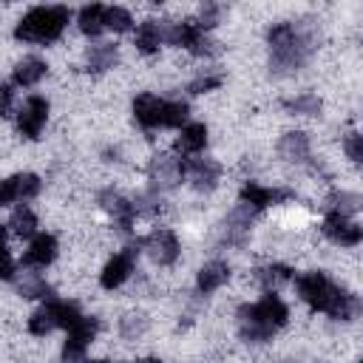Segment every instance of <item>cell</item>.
Listing matches in <instances>:
<instances>
[{
    "mask_svg": "<svg viewBox=\"0 0 363 363\" xmlns=\"http://www.w3.org/2000/svg\"><path fill=\"white\" fill-rule=\"evenodd\" d=\"M51 329H57V326H54V320H51L48 309H45V306H43V309H37V312L31 315V320H28V332H31V335H48Z\"/></svg>",
    "mask_w": 363,
    "mask_h": 363,
    "instance_id": "836d02e7",
    "label": "cell"
},
{
    "mask_svg": "<svg viewBox=\"0 0 363 363\" xmlns=\"http://www.w3.org/2000/svg\"><path fill=\"white\" fill-rule=\"evenodd\" d=\"M130 26H133V20H130V14H128L125 9H119V6L105 9V28H113V31H128Z\"/></svg>",
    "mask_w": 363,
    "mask_h": 363,
    "instance_id": "4dcf8cb0",
    "label": "cell"
},
{
    "mask_svg": "<svg viewBox=\"0 0 363 363\" xmlns=\"http://www.w3.org/2000/svg\"><path fill=\"white\" fill-rule=\"evenodd\" d=\"M142 244L150 252V258L156 264H162V267H167V264H173L179 258V238L170 230H153Z\"/></svg>",
    "mask_w": 363,
    "mask_h": 363,
    "instance_id": "9c48e42d",
    "label": "cell"
},
{
    "mask_svg": "<svg viewBox=\"0 0 363 363\" xmlns=\"http://www.w3.org/2000/svg\"><path fill=\"white\" fill-rule=\"evenodd\" d=\"M204 145H207V128H204L201 122L184 125V128H182V136H179V142H176V147H179L182 153H199V150H204Z\"/></svg>",
    "mask_w": 363,
    "mask_h": 363,
    "instance_id": "44dd1931",
    "label": "cell"
},
{
    "mask_svg": "<svg viewBox=\"0 0 363 363\" xmlns=\"http://www.w3.org/2000/svg\"><path fill=\"white\" fill-rule=\"evenodd\" d=\"M182 176H184V162H182V159L162 156V159H153V164H150V182H153V193L173 187L176 182H182Z\"/></svg>",
    "mask_w": 363,
    "mask_h": 363,
    "instance_id": "4fadbf2b",
    "label": "cell"
},
{
    "mask_svg": "<svg viewBox=\"0 0 363 363\" xmlns=\"http://www.w3.org/2000/svg\"><path fill=\"white\" fill-rule=\"evenodd\" d=\"M224 82V74L213 71V74H199L193 82H190V94H204V91H213Z\"/></svg>",
    "mask_w": 363,
    "mask_h": 363,
    "instance_id": "d6a6232c",
    "label": "cell"
},
{
    "mask_svg": "<svg viewBox=\"0 0 363 363\" xmlns=\"http://www.w3.org/2000/svg\"><path fill=\"white\" fill-rule=\"evenodd\" d=\"M292 278V269L289 267H284V264H272V267H264V269H258V281L264 284V289H278L281 284H286Z\"/></svg>",
    "mask_w": 363,
    "mask_h": 363,
    "instance_id": "484cf974",
    "label": "cell"
},
{
    "mask_svg": "<svg viewBox=\"0 0 363 363\" xmlns=\"http://www.w3.org/2000/svg\"><path fill=\"white\" fill-rule=\"evenodd\" d=\"M284 199H292V193L289 190H272V187H264V184H255V182H247L241 187V204H247L252 213H261L269 204H278Z\"/></svg>",
    "mask_w": 363,
    "mask_h": 363,
    "instance_id": "8fae6325",
    "label": "cell"
},
{
    "mask_svg": "<svg viewBox=\"0 0 363 363\" xmlns=\"http://www.w3.org/2000/svg\"><path fill=\"white\" fill-rule=\"evenodd\" d=\"M164 43V26L156 23V20H145L139 28H136V48L142 54H153L159 51V45Z\"/></svg>",
    "mask_w": 363,
    "mask_h": 363,
    "instance_id": "e0dca14e",
    "label": "cell"
},
{
    "mask_svg": "<svg viewBox=\"0 0 363 363\" xmlns=\"http://www.w3.org/2000/svg\"><path fill=\"white\" fill-rule=\"evenodd\" d=\"M360 207V196H354V193H335L332 199H329V210H335V213H340V216H349V213H354Z\"/></svg>",
    "mask_w": 363,
    "mask_h": 363,
    "instance_id": "f546056e",
    "label": "cell"
},
{
    "mask_svg": "<svg viewBox=\"0 0 363 363\" xmlns=\"http://www.w3.org/2000/svg\"><path fill=\"white\" fill-rule=\"evenodd\" d=\"M45 62L40 57H26L14 65V85H23V88H31L37 85L43 77H45Z\"/></svg>",
    "mask_w": 363,
    "mask_h": 363,
    "instance_id": "ac0fdd59",
    "label": "cell"
},
{
    "mask_svg": "<svg viewBox=\"0 0 363 363\" xmlns=\"http://www.w3.org/2000/svg\"><path fill=\"white\" fill-rule=\"evenodd\" d=\"M204 31L196 26V20H184V23H170V26H164V43H170V45H184L187 51H190V45L201 37Z\"/></svg>",
    "mask_w": 363,
    "mask_h": 363,
    "instance_id": "2e32d148",
    "label": "cell"
},
{
    "mask_svg": "<svg viewBox=\"0 0 363 363\" xmlns=\"http://www.w3.org/2000/svg\"><path fill=\"white\" fill-rule=\"evenodd\" d=\"M218 14H221V6H216V3H204L201 6V17H199V28L201 31H207V28H213L216 23H218Z\"/></svg>",
    "mask_w": 363,
    "mask_h": 363,
    "instance_id": "8d00e7d4",
    "label": "cell"
},
{
    "mask_svg": "<svg viewBox=\"0 0 363 363\" xmlns=\"http://www.w3.org/2000/svg\"><path fill=\"white\" fill-rule=\"evenodd\" d=\"M278 150H281V156L289 159V162H306V159H309V142H306V136H303L301 130L286 133V136L281 139Z\"/></svg>",
    "mask_w": 363,
    "mask_h": 363,
    "instance_id": "7402d4cb",
    "label": "cell"
},
{
    "mask_svg": "<svg viewBox=\"0 0 363 363\" xmlns=\"http://www.w3.org/2000/svg\"><path fill=\"white\" fill-rule=\"evenodd\" d=\"M227 275H230V267H227L224 261H210V264H204V267L199 269V292H204V295L216 292V289L227 281Z\"/></svg>",
    "mask_w": 363,
    "mask_h": 363,
    "instance_id": "d6986e66",
    "label": "cell"
},
{
    "mask_svg": "<svg viewBox=\"0 0 363 363\" xmlns=\"http://www.w3.org/2000/svg\"><path fill=\"white\" fill-rule=\"evenodd\" d=\"M292 113H306V116H312V113H318L320 111V99L315 96V94H303V96H295V99H289V102H284Z\"/></svg>",
    "mask_w": 363,
    "mask_h": 363,
    "instance_id": "1f68e13d",
    "label": "cell"
},
{
    "mask_svg": "<svg viewBox=\"0 0 363 363\" xmlns=\"http://www.w3.org/2000/svg\"><path fill=\"white\" fill-rule=\"evenodd\" d=\"M17 201V190H14V182L11 179H0V207Z\"/></svg>",
    "mask_w": 363,
    "mask_h": 363,
    "instance_id": "f35d334b",
    "label": "cell"
},
{
    "mask_svg": "<svg viewBox=\"0 0 363 363\" xmlns=\"http://www.w3.org/2000/svg\"><path fill=\"white\" fill-rule=\"evenodd\" d=\"M54 258H57V238L48 235V233H43V235H34L31 238V247L26 250L23 264L26 267H48Z\"/></svg>",
    "mask_w": 363,
    "mask_h": 363,
    "instance_id": "5bb4252c",
    "label": "cell"
},
{
    "mask_svg": "<svg viewBox=\"0 0 363 363\" xmlns=\"http://www.w3.org/2000/svg\"><path fill=\"white\" fill-rule=\"evenodd\" d=\"M323 235H326L329 241L340 244V247H354V244H360L363 230H360L349 216H340V213L329 210L326 218H323Z\"/></svg>",
    "mask_w": 363,
    "mask_h": 363,
    "instance_id": "5b68a950",
    "label": "cell"
},
{
    "mask_svg": "<svg viewBox=\"0 0 363 363\" xmlns=\"http://www.w3.org/2000/svg\"><path fill=\"white\" fill-rule=\"evenodd\" d=\"M79 28L88 37H99L105 28V6H82L79 9Z\"/></svg>",
    "mask_w": 363,
    "mask_h": 363,
    "instance_id": "603a6c76",
    "label": "cell"
},
{
    "mask_svg": "<svg viewBox=\"0 0 363 363\" xmlns=\"http://www.w3.org/2000/svg\"><path fill=\"white\" fill-rule=\"evenodd\" d=\"M99 204H102V210L113 218V224H116L122 233H130V230H133V218H136L133 201H128V199L119 196L116 190H102V193H99Z\"/></svg>",
    "mask_w": 363,
    "mask_h": 363,
    "instance_id": "ba28073f",
    "label": "cell"
},
{
    "mask_svg": "<svg viewBox=\"0 0 363 363\" xmlns=\"http://www.w3.org/2000/svg\"><path fill=\"white\" fill-rule=\"evenodd\" d=\"M136 363H159V360H153V357H145V360H136Z\"/></svg>",
    "mask_w": 363,
    "mask_h": 363,
    "instance_id": "60d3db41",
    "label": "cell"
},
{
    "mask_svg": "<svg viewBox=\"0 0 363 363\" xmlns=\"http://www.w3.org/2000/svg\"><path fill=\"white\" fill-rule=\"evenodd\" d=\"M11 182L17 190V201L34 199L40 193V176H34V173H17V176H11Z\"/></svg>",
    "mask_w": 363,
    "mask_h": 363,
    "instance_id": "4316f807",
    "label": "cell"
},
{
    "mask_svg": "<svg viewBox=\"0 0 363 363\" xmlns=\"http://www.w3.org/2000/svg\"><path fill=\"white\" fill-rule=\"evenodd\" d=\"M295 286H298V295H301L312 309H320V312H326V315H332V318H337V320H349V318L357 312V306H360L352 292L335 286V284H332L323 272H318V269L303 272V275L295 281Z\"/></svg>",
    "mask_w": 363,
    "mask_h": 363,
    "instance_id": "6da1fadb",
    "label": "cell"
},
{
    "mask_svg": "<svg viewBox=\"0 0 363 363\" xmlns=\"http://www.w3.org/2000/svg\"><path fill=\"white\" fill-rule=\"evenodd\" d=\"M11 108V85L0 82V116H6Z\"/></svg>",
    "mask_w": 363,
    "mask_h": 363,
    "instance_id": "ab89813d",
    "label": "cell"
},
{
    "mask_svg": "<svg viewBox=\"0 0 363 363\" xmlns=\"http://www.w3.org/2000/svg\"><path fill=\"white\" fill-rule=\"evenodd\" d=\"M136 255H139L136 247H125L119 255H113V258L105 264V269H102V275H99V284H102L105 289H116V286H122V284L130 278V272H133V261H136Z\"/></svg>",
    "mask_w": 363,
    "mask_h": 363,
    "instance_id": "52a82bcc",
    "label": "cell"
},
{
    "mask_svg": "<svg viewBox=\"0 0 363 363\" xmlns=\"http://www.w3.org/2000/svg\"><path fill=\"white\" fill-rule=\"evenodd\" d=\"M187 113H190L187 102H182V99L167 102V105H164V128H184Z\"/></svg>",
    "mask_w": 363,
    "mask_h": 363,
    "instance_id": "f1b7e54d",
    "label": "cell"
},
{
    "mask_svg": "<svg viewBox=\"0 0 363 363\" xmlns=\"http://www.w3.org/2000/svg\"><path fill=\"white\" fill-rule=\"evenodd\" d=\"M94 363H108V360H94Z\"/></svg>",
    "mask_w": 363,
    "mask_h": 363,
    "instance_id": "b9f144b4",
    "label": "cell"
},
{
    "mask_svg": "<svg viewBox=\"0 0 363 363\" xmlns=\"http://www.w3.org/2000/svg\"><path fill=\"white\" fill-rule=\"evenodd\" d=\"M45 119H48V102L43 96H28L26 105L20 108V113H17V128L26 139H37Z\"/></svg>",
    "mask_w": 363,
    "mask_h": 363,
    "instance_id": "8992f818",
    "label": "cell"
},
{
    "mask_svg": "<svg viewBox=\"0 0 363 363\" xmlns=\"http://www.w3.org/2000/svg\"><path fill=\"white\" fill-rule=\"evenodd\" d=\"M145 329H147L145 315L130 312V315H125V318H122V335H125V337H136V335H142Z\"/></svg>",
    "mask_w": 363,
    "mask_h": 363,
    "instance_id": "e575fe53",
    "label": "cell"
},
{
    "mask_svg": "<svg viewBox=\"0 0 363 363\" xmlns=\"http://www.w3.org/2000/svg\"><path fill=\"white\" fill-rule=\"evenodd\" d=\"M99 332V320L96 318H79L71 329H68V340H65V349H77V352H85L88 343L94 340V335Z\"/></svg>",
    "mask_w": 363,
    "mask_h": 363,
    "instance_id": "9a60e30c",
    "label": "cell"
},
{
    "mask_svg": "<svg viewBox=\"0 0 363 363\" xmlns=\"http://www.w3.org/2000/svg\"><path fill=\"white\" fill-rule=\"evenodd\" d=\"M0 278L3 281H11L14 278V261H11L9 250H6V230L3 227H0Z\"/></svg>",
    "mask_w": 363,
    "mask_h": 363,
    "instance_id": "d590c367",
    "label": "cell"
},
{
    "mask_svg": "<svg viewBox=\"0 0 363 363\" xmlns=\"http://www.w3.org/2000/svg\"><path fill=\"white\" fill-rule=\"evenodd\" d=\"M289 318L286 303L278 295H264L258 303L238 309V332L244 340H267L275 329H281Z\"/></svg>",
    "mask_w": 363,
    "mask_h": 363,
    "instance_id": "7a4b0ae2",
    "label": "cell"
},
{
    "mask_svg": "<svg viewBox=\"0 0 363 363\" xmlns=\"http://www.w3.org/2000/svg\"><path fill=\"white\" fill-rule=\"evenodd\" d=\"M71 20V9L65 6H37L31 9L14 28V37L23 43H54Z\"/></svg>",
    "mask_w": 363,
    "mask_h": 363,
    "instance_id": "277c9868",
    "label": "cell"
},
{
    "mask_svg": "<svg viewBox=\"0 0 363 363\" xmlns=\"http://www.w3.org/2000/svg\"><path fill=\"white\" fill-rule=\"evenodd\" d=\"M164 105H167V99H159L153 94H142L133 99V116L147 130L164 128Z\"/></svg>",
    "mask_w": 363,
    "mask_h": 363,
    "instance_id": "30bf717a",
    "label": "cell"
},
{
    "mask_svg": "<svg viewBox=\"0 0 363 363\" xmlns=\"http://www.w3.org/2000/svg\"><path fill=\"white\" fill-rule=\"evenodd\" d=\"M343 147H346V153H349L352 162H360L363 159V136L360 133H349L346 142H343Z\"/></svg>",
    "mask_w": 363,
    "mask_h": 363,
    "instance_id": "74e56055",
    "label": "cell"
},
{
    "mask_svg": "<svg viewBox=\"0 0 363 363\" xmlns=\"http://www.w3.org/2000/svg\"><path fill=\"white\" fill-rule=\"evenodd\" d=\"M113 62H116V45H111V43L91 45V51H88V71L99 74V71L113 68Z\"/></svg>",
    "mask_w": 363,
    "mask_h": 363,
    "instance_id": "cb8c5ba5",
    "label": "cell"
},
{
    "mask_svg": "<svg viewBox=\"0 0 363 363\" xmlns=\"http://www.w3.org/2000/svg\"><path fill=\"white\" fill-rule=\"evenodd\" d=\"M312 51V37L298 23H278L269 28V54L275 71H298Z\"/></svg>",
    "mask_w": 363,
    "mask_h": 363,
    "instance_id": "3957f363",
    "label": "cell"
},
{
    "mask_svg": "<svg viewBox=\"0 0 363 363\" xmlns=\"http://www.w3.org/2000/svg\"><path fill=\"white\" fill-rule=\"evenodd\" d=\"M184 176L196 190H213L221 176V164L213 159H190L184 162Z\"/></svg>",
    "mask_w": 363,
    "mask_h": 363,
    "instance_id": "7c38bea8",
    "label": "cell"
},
{
    "mask_svg": "<svg viewBox=\"0 0 363 363\" xmlns=\"http://www.w3.org/2000/svg\"><path fill=\"white\" fill-rule=\"evenodd\" d=\"M9 227L14 230V235H20V238H31V235L37 233V216L31 213V207L20 204V207L11 213V221H9Z\"/></svg>",
    "mask_w": 363,
    "mask_h": 363,
    "instance_id": "d4e9b609",
    "label": "cell"
},
{
    "mask_svg": "<svg viewBox=\"0 0 363 363\" xmlns=\"http://www.w3.org/2000/svg\"><path fill=\"white\" fill-rule=\"evenodd\" d=\"M45 309H48V315H51L54 326H60V329H71V326L82 318V315H79V306H77V303H71V301L48 298V301H45Z\"/></svg>",
    "mask_w": 363,
    "mask_h": 363,
    "instance_id": "ffe728a7",
    "label": "cell"
},
{
    "mask_svg": "<svg viewBox=\"0 0 363 363\" xmlns=\"http://www.w3.org/2000/svg\"><path fill=\"white\" fill-rule=\"evenodd\" d=\"M20 292L26 298H51V286L37 275V272H28L23 281H20Z\"/></svg>",
    "mask_w": 363,
    "mask_h": 363,
    "instance_id": "83f0119b",
    "label": "cell"
}]
</instances>
